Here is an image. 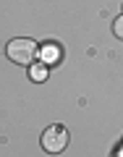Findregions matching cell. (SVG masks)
Returning <instances> with one entry per match:
<instances>
[{
  "label": "cell",
  "instance_id": "2",
  "mask_svg": "<svg viewBox=\"0 0 123 157\" xmlns=\"http://www.w3.org/2000/svg\"><path fill=\"white\" fill-rule=\"evenodd\" d=\"M68 147V131L63 126H50V128L42 131V149L50 152V155H58Z\"/></svg>",
  "mask_w": 123,
  "mask_h": 157
},
{
  "label": "cell",
  "instance_id": "4",
  "mask_svg": "<svg viewBox=\"0 0 123 157\" xmlns=\"http://www.w3.org/2000/svg\"><path fill=\"white\" fill-rule=\"evenodd\" d=\"M29 76H32V81L42 84V81L47 78V66L45 63H32V66H29Z\"/></svg>",
  "mask_w": 123,
  "mask_h": 157
},
{
  "label": "cell",
  "instance_id": "1",
  "mask_svg": "<svg viewBox=\"0 0 123 157\" xmlns=\"http://www.w3.org/2000/svg\"><path fill=\"white\" fill-rule=\"evenodd\" d=\"M6 55L11 58L13 63H18V66H32L34 58H37V42L29 39V37H16V39L8 42Z\"/></svg>",
  "mask_w": 123,
  "mask_h": 157
},
{
  "label": "cell",
  "instance_id": "3",
  "mask_svg": "<svg viewBox=\"0 0 123 157\" xmlns=\"http://www.w3.org/2000/svg\"><path fill=\"white\" fill-rule=\"evenodd\" d=\"M60 60V47L55 45V42H47V45H42V63L45 66H52V63Z\"/></svg>",
  "mask_w": 123,
  "mask_h": 157
},
{
  "label": "cell",
  "instance_id": "5",
  "mask_svg": "<svg viewBox=\"0 0 123 157\" xmlns=\"http://www.w3.org/2000/svg\"><path fill=\"white\" fill-rule=\"evenodd\" d=\"M113 34H115L118 39H123V16H118L115 21H113Z\"/></svg>",
  "mask_w": 123,
  "mask_h": 157
}]
</instances>
